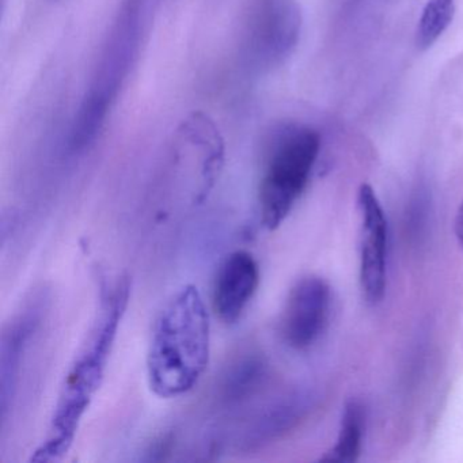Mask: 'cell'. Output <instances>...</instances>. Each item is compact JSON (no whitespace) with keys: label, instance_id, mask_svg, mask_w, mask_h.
<instances>
[{"label":"cell","instance_id":"obj_1","mask_svg":"<svg viewBox=\"0 0 463 463\" xmlns=\"http://www.w3.org/2000/svg\"><path fill=\"white\" fill-rule=\"evenodd\" d=\"M129 292V280L123 278L102 299L86 343L64 379L47 436L32 455L34 462L61 460L71 449L80 422L104 381L113 343L128 306Z\"/></svg>","mask_w":463,"mask_h":463},{"label":"cell","instance_id":"obj_2","mask_svg":"<svg viewBox=\"0 0 463 463\" xmlns=\"http://www.w3.org/2000/svg\"><path fill=\"white\" fill-rule=\"evenodd\" d=\"M211 325L196 286L172 295L154 325L147 379L156 397L172 400L191 392L210 363Z\"/></svg>","mask_w":463,"mask_h":463},{"label":"cell","instance_id":"obj_3","mask_svg":"<svg viewBox=\"0 0 463 463\" xmlns=\"http://www.w3.org/2000/svg\"><path fill=\"white\" fill-rule=\"evenodd\" d=\"M142 10L139 0H129L121 7L110 26L96 69L78 108L70 132V150H88L101 134L108 118L128 80L139 52Z\"/></svg>","mask_w":463,"mask_h":463},{"label":"cell","instance_id":"obj_4","mask_svg":"<svg viewBox=\"0 0 463 463\" xmlns=\"http://www.w3.org/2000/svg\"><path fill=\"white\" fill-rule=\"evenodd\" d=\"M321 139L308 127L281 129L272 143L259 189L260 215L276 230L302 196L318 158Z\"/></svg>","mask_w":463,"mask_h":463},{"label":"cell","instance_id":"obj_5","mask_svg":"<svg viewBox=\"0 0 463 463\" xmlns=\"http://www.w3.org/2000/svg\"><path fill=\"white\" fill-rule=\"evenodd\" d=\"M300 29L298 0H248L240 37L246 69L264 74L281 66L297 47Z\"/></svg>","mask_w":463,"mask_h":463},{"label":"cell","instance_id":"obj_6","mask_svg":"<svg viewBox=\"0 0 463 463\" xmlns=\"http://www.w3.org/2000/svg\"><path fill=\"white\" fill-rule=\"evenodd\" d=\"M332 292L319 276H305L289 291L279 332L289 348L306 351L319 340L329 322Z\"/></svg>","mask_w":463,"mask_h":463},{"label":"cell","instance_id":"obj_7","mask_svg":"<svg viewBox=\"0 0 463 463\" xmlns=\"http://www.w3.org/2000/svg\"><path fill=\"white\" fill-rule=\"evenodd\" d=\"M362 243H360V286L371 305L381 302L387 283V219L373 186L363 184L357 194Z\"/></svg>","mask_w":463,"mask_h":463},{"label":"cell","instance_id":"obj_8","mask_svg":"<svg viewBox=\"0 0 463 463\" xmlns=\"http://www.w3.org/2000/svg\"><path fill=\"white\" fill-rule=\"evenodd\" d=\"M318 395L313 389L300 387L276 398L249 421L241 436L243 451H259L288 435L307 419L316 408Z\"/></svg>","mask_w":463,"mask_h":463},{"label":"cell","instance_id":"obj_9","mask_svg":"<svg viewBox=\"0 0 463 463\" xmlns=\"http://www.w3.org/2000/svg\"><path fill=\"white\" fill-rule=\"evenodd\" d=\"M260 284V268L249 251L230 254L219 268L213 286V310L224 324H235L253 299Z\"/></svg>","mask_w":463,"mask_h":463},{"label":"cell","instance_id":"obj_10","mask_svg":"<svg viewBox=\"0 0 463 463\" xmlns=\"http://www.w3.org/2000/svg\"><path fill=\"white\" fill-rule=\"evenodd\" d=\"M43 306L33 303L24 308L5 327L0 344V409L6 421L13 401L17 394L21 365L32 335L42 321Z\"/></svg>","mask_w":463,"mask_h":463},{"label":"cell","instance_id":"obj_11","mask_svg":"<svg viewBox=\"0 0 463 463\" xmlns=\"http://www.w3.org/2000/svg\"><path fill=\"white\" fill-rule=\"evenodd\" d=\"M269 378V364L264 354L246 351L230 360L219 381V397L224 403L238 405L261 392Z\"/></svg>","mask_w":463,"mask_h":463},{"label":"cell","instance_id":"obj_12","mask_svg":"<svg viewBox=\"0 0 463 463\" xmlns=\"http://www.w3.org/2000/svg\"><path fill=\"white\" fill-rule=\"evenodd\" d=\"M365 414L357 401H349L341 416L340 430L335 446L325 452L322 460L352 463L359 459L364 436Z\"/></svg>","mask_w":463,"mask_h":463},{"label":"cell","instance_id":"obj_13","mask_svg":"<svg viewBox=\"0 0 463 463\" xmlns=\"http://www.w3.org/2000/svg\"><path fill=\"white\" fill-rule=\"evenodd\" d=\"M455 14V0H427L416 31L419 50H430L451 25Z\"/></svg>","mask_w":463,"mask_h":463},{"label":"cell","instance_id":"obj_14","mask_svg":"<svg viewBox=\"0 0 463 463\" xmlns=\"http://www.w3.org/2000/svg\"><path fill=\"white\" fill-rule=\"evenodd\" d=\"M455 234L463 249V200L458 208L457 216H455Z\"/></svg>","mask_w":463,"mask_h":463}]
</instances>
